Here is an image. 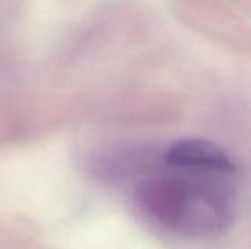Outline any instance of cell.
<instances>
[{
	"label": "cell",
	"instance_id": "obj_1",
	"mask_svg": "<svg viewBox=\"0 0 251 249\" xmlns=\"http://www.w3.org/2000/svg\"><path fill=\"white\" fill-rule=\"evenodd\" d=\"M237 166L219 145L182 139L162 157V167L144 178L135 198L162 227L188 238L225 232L237 210Z\"/></svg>",
	"mask_w": 251,
	"mask_h": 249
}]
</instances>
